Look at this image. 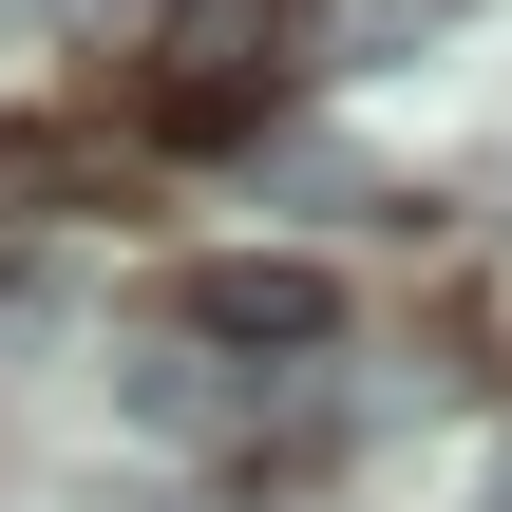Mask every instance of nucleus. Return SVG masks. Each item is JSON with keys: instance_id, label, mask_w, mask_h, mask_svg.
I'll return each instance as SVG.
<instances>
[{"instance_id": "obj_3", "label": "nucleus", "mask_w": 512, "mask_h": 512, "mask_svg": "<svg viewBox=\"0 0 512 512\" xmlns=\"http://www.w3.org/2000/svg\"><path fill=\"white\" fill-rule=\"evenodd\" d=\"M95 190H114V152H95V133H57V114H19V133H0V228L95 209Z\"/></svg>"}, {"instance_id": "obj_5", "label": "nucleus", "mask_w": 512, "mask_h": 512, "mask_svg": "<svg viewBox=\"0 0 512 512\" xmlns=\"http://www.w3.org/2000/svg\"><path fill=\"white\" fill-rule=\"evenodd\" d=\"M38 19H76V0H0V38H38Z\"/></svg>"}, {"instance_id": "obj_4", "label": "nucleus", "mask_w": 512, "mask_h": 512, "mask_svg": "<svg viewBox=\"0 0 512 512\" xmlns=\"http://www.w3.org/2000/svg\"><path fill=\"white\" fill-rule=\"evenodd\" d=\"M342 19H361V38H418V19H456V0H342Z\"/></svg>"}, {"instance_id": "obj_2", "label": "nucleus", "mask_w": 512, "mask_h": 512, "mask_svg": "<svg viewBox=\"0 0 512 512\" xmlns=\"http://www.w3.org/2000/svg\"><path fill=\"white\" fill-rule=\"evenodd\" d=\"M171 342H190V361L285 380V361H323V342H342V285H323L304 247H209V266H171Z\"/></svg>"}, {"instance_id": "obj_1", "label": "nucleus", "mask_w": 512, "mask_h": 512, "mask_svg": "<svg viewBox=\"0 0 512 512\" xmlns=\"http://www.w3.org/2000/svg\"><path fill=\"white\" fill-rule=\"evenodd\" d=\"M304 76V0H152V133H266Z\"/></svg>"}]
</instances>
